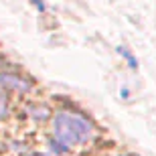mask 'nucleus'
Listing matches in <instances>:
<instances>
[{
  "label": "nucleus",
  "instance_id": "5",
  "mask_svg": "<svg viewBox=\"0 0 156 156\" xmlns=\"http://www.w3.org/2000/svg\"><path fill=\"white\" fill-rule=\"evenodd\" d=\"M6 112V101H4V98H0V116Z\"/></svg>",
  "mask_w": 156,
  "mask_h": 156
},
{
  "label": "nucleus",
  "instance_id": "4",
  "mask_svg": "<svg viewBox=\"0 0 156 156\" xmlns=\"http://www.w3.org/2000/svg\"><path fill=\"white\" fill-rule=\"evenodd\" d=\"M30 2H33V4H35L37 8H39V10H41V12L45 10V4H43V0H30Z\"/></svg>",
  "mask_w": 156,
  "mask_h": 156
},
{
  "label": "nucleus",
  "instance_id": "3",
  "mask_svg": "<svg viewBox=\"0 0 156 156\" xmlns=\"http://www.w3.org/2000/svg\"><path fill=\"white\" fill-rule=\"evenodd\" d=\"M116 51H118V53L122 55V57H124V59L128 61V65H130V69H138V61H136V57H134V55H132L130 51H128V49H126L124 45H120V47L116 49Z\"/></svg>",
  "mask_w": 156,
  "mask_h": 156
},
{
  "label": "nucleus",
  "instance_id": "1",
  "mask_svg": "<svg viewBox=\"0 0 156 156\" xmlns=\"http://www.w3.org/2000/svg\"><path fill=\"white\" fill-rule=\"evenodd\" d=\"M91 138V124L75 114H59L55 118V140L65 148L87 142Z\"/></svg>",
  "mask_w": 156,
  "mask_h": 156
},
{
  "label": "nucleus",
  "instance_id": "2",
  "mask_svg": "<svg viewBox=\"0 0 156 156\" xmlns=\"http://www.w3.org/2000/svg\"><path fill=\"white\" fill-rule=\"evenodd\" d=\"M0 83L4 87H14V89H23V91H27L30 87L24 79H20V77H16V75H2L0 77Z\"/></svg>",
  "mask_w": 156,
  "mask_h": 156
},
{
  "label": "nucleus",
  "instance_id": "6",
  "mask_svg": "<svg viewBox=\"0 0 156 156\" xmlns=\"http://www.w3.org/2000/svg\"><path fill=\"white\" fill-rule=\"evenodd\" d=\"M124 99H128V95H130V91H128V87H122V93H120Z\"/></svg>",
  "mask_w": 156,
  "mask_h": 156
}]
</instances>
